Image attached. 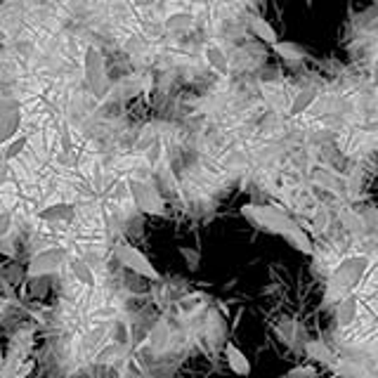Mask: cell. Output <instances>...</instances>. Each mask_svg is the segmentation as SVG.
Returning <instances> with one entry per match:
<instances>
[{
  "instance_id": "obj_1",
  "label": "cell",
  "mask_w": 378,
  "mask_h": 378,
  "mask_svg": "<svg viewBox=\"0 0 378 378\" xmlns=\"http://www.w3.org/2000/svg\"><path fill=\"white\" fill-rule=\"evenodd\" d=\"M241 215L251 222L258 230H265L270 234H279L286 237L294 227L298 225L296 220H291L289 213L281 211L279 206H265V204H244Z\"/></svg>"
},
{
  "instance_id": "obj_2",
  "label": "cell",
  "mask_w": 378,
  "mask_h": 378,
  "mask_svg": "<svg viewBox=\"0 0 378 378\" xmlns=\"http://www.w3.org/2000/svg\"><path fill=\"white\" fill-rule=\"evenodd\" d=\"M83 76L90 93L95 97H104L106 90H109V78H106V64L102 52L95 45H90L83 55Z\"/></svg>"
},
{
  "instance_id": "obj_3",
  "label": "cell",
  "mask_w": 378,
  "mask_h": 378,
  "mask_svg": "<svg viewBox=\"0 0 378 378\" xmlns=\"http://www.w3.org/2000/svg\"><path fill=\"white\" fill-rule=\"evenodd\" d=\"M116 258H119V263L123 265V268L132 270V272L145 276V279H152V281L161 279V274L154 268L152 260H149L140 248L130 246V244H119V246H116Z\"/></svg>"
},
{
  "instance_id": "obj_4",
  "label": "cell",
  "mask_w": 378,
  "mask_h": 378,
  "mask_svg": "<svg viewBox=\"0 0 378 378\" xmlns=\"http://www.w3.org/2000/svg\"><path fill=\"white\" fill-rule=\"evenodd\" d=\"M128 191H130L137 209L142 213H147V215H163V213H166V204H163L161 194H158L149 182L130 180V182H128Z\"/></svg>"
},
{
  "instance_id": "obj_5",
  "label": "cell",
  "mask_w": 378,
  "mask_h": 378,
  "mask_svg": "<svg viewBox=\"0 0 378 378\" xmlns=\"http://www.w3.org/2000/svg\"><path fill=\"white\" fill-rule=\"evenodd\" d=\"M67 248L62 246H52V248H45V251H38L31 258L29 268H26V274L29 279H36V276H47L52 272L62 268V263L67 260Z\"/></svg>"
},
{
  "instance_id": "obj_6",
  "label": "cell",
  "mask_w": 378,
  "mask_h": 378,
  "mask_svg": "<svg viewBox=\"0 0 378 378\" xmlns=\"http://www.w3.org/2000/svg\"><path fill=\"white\" fill-rule=\"evenodd\" d=\"M21 126V111L14 102H0V145L17 137Z\"/></svg>"
},
{
  "instance_id": "obj_7",
  "label": "cell",
  "mask_w": 378,
  "mask_h": 378,
  "mask_svg": "<svg viewBox=\"0 0 378 378\" xmlns=\"http://www.w3.org/2000/svg\"><path fill=\"white\" fill-rule=\"evenodd\" d=\"M225 359H227V366H230V371L234 376L239 378H248L251 376V359L246 357V353H244L239 345L234 343H227L225 345Z\"/></svg>"
},
{
  "instance_id": "obj_8",
  "label": "cell",
  "mask_w": 378,
  "mask_h": 378,
  "mask_svg": "<svg viewBox=\"0 0 378 378\" xmlns=\"http://www.w3.org/2000/svg\"><path fill=\"white\" fill-rule=\"evenodd\" d=\"M204 55H206V62H209V67L213 69V71L220 73V76H230V60H227V52L222 50L217 43H209Z\"/></svg>"
},
{
  "instance_id": "obj_9",
  "label": "cell",
  "mask_w": 378,
  "mask_h": 378,
  "mask_svg": "<svg viewBox=\"0 0 378 378\" xmlns=\"http://www.w3.org/2000/svg\"><path fill=\"white\" fill-rule=\"evenodd\" d=\"M317 97H319V93H317L315 88H303V90H298L294 97H291L289 116H300V114H305V111L317 102Z\"/></svg>"
},
{
  "instance_id": "obj_10",
  "label": "cell",
  "mask_w": 378,
  "mask_h": 378,
  "mask_svg": "<svg viewBox=\"0 0 378 378\" xmlns=\"http://www.w3.org/2000/svg\"><path fill=\"white\" fill-rule=\"evenodd\" d=\"M272 50L281 57V60L289 62V64H298V62L305 60V50H303V47L294 40H276L272 45Z\"/></svg>"
},
{
  "instance_id": "obj_11",
  "label": "cell",
  "mask_w": 378,
  "mask_h": 378,
  "mask_svg": "<svg viewBox=\"0 0 378 378\" xmlns=\"http://www.w3.org/2000/svg\"><path fill=\"white\" fill-rule=\"evenodd\" d=\"M248 26H251V31H253L255 38L263 40V43H268V45H274V43L279 40V36H276L274 26L270 24L268 19H263V17H251V19H248Z\"/></svg>"
},
{
  "instance_id": "obj_12",
  "label": "cell",
  "mask_w": 378,
  "mask_h": 378,
  "mask_svg": "<svg viewBox=\"0 0 378 378\" xmlns=\"http://www.w3.org/2000/svg\"><path fill=\"white\" fill-rule=\"evenodd\" d=\"M284 239L291 244V246L296 248V251H300V253H305V255H312V253H315V246H312L310 237H307V234L303 232V227H300V225H296L294 230H291L289 234H286Z\"/></svg>"
},
{
  "instance_id": "obj_13",
  "label": "cell",
  "mask_w": 378,
  "mask_h": 378,
  "mask_svg": "<svg viewBox=\"0 0 378 378\" xmlns=\"http://www.w3.org/2000/svg\"><path fill=\"white\" fill-rule=\"evenodd\" d=\"M333 374L338 378H369L371 376L362 364H357V362H348V359L333 364Z\"/></svg>"
},
{
  "instance_id": "obj_14",
  "label": "cell",
  "mask_w": 378,
  "mask_h": 378,
  "mask_svg": "<svg viewBox=\"0 0 378 378\" xmlns=\"http://www.w3.org/2000/svg\"><path fill=\"white\" fill-rule=\"evenodd\" d=\"M24 147H26V137H12L10 142H5V145H0V158L3 161H12V158H17L21 152H24Z\"/></svg>"
},
{
  "instance_id": "obj_15",
  "label": "cell",
  "mask_w": 378,
  "mask_h": 378,
  "mask_svg": "<svg viewBox=\"0 0 378 378\" xmlns=\"http://www.w3.org/2000/svg\"><path fill=\"white\" fill-rule=\"evenodd\" d=\"M194 24V17L189 12H175V14H168L166 17V31L175 34V31H185Z\"/></svg>"
},
{
  "instance_id": "obj_16",
  "label": "cell",
  "mask_w": 378,
  "mask_h": 378,
  "mask_svg": "<svg viewBox=\"0 0 378 378\" xmlns=\"http://www.w3.org/2000/svg\"><path fill=\"white\" fill-rule=\"evenodd\" d=\"M307 355H310L312 359L322 362V364H331L333 366V355L329 353V348L324 343H319V340H312V343H307Z\"/></svg>"
},
{
  "instance_id": "obj_17",
  "label": "cell",
  "mask_w": 378,
  "mask_h": 378,
  "mask_svg": "<svg viewBox=\"0 0 378 378\" xmlns=\"http://www.w3.org/2000/svg\"><path fill=\"white\" fill-rule=\"evenodd\" d=\"M279 378H319V369L315 364H296Z\"/></svg>"
},
{
  "instance_id": "obj_18",
  "label": "cell",
  "mask_w": 378,
  "mask_h": 378,
  "mask_svg": "<svg viewBox=\"0 0 378 378\" xmlns=\"http://www.w3.org/2000/svg\"><path fill=\"white\" fill-rule=\"evenodd\" d=\"M71 270H73V276H76L81 284H85V286L95 284V274H93V270L88 268V263H83V260H73Z\"/></svg>"
},
{
  "instance_id": "obj_19",
  "label": "cell",
  "mask_w": 378,
  "mask_h": 378,
  "mask_svg": "<svg viewBox=\"0 0 378 378\" xmlns=\"http://www.w3.org/2000/svg\"><path fill=\"white\" fill-rule=\"evenodd\" d=\"M180 258L185 260V265H187L189 272H196V270L201 268V253L196 251V248H189V246H180Z\"/></svg>"
},
{
  "instance_id": "obj_20",
  "label": "cell",
  "mask_w": 378,
  "mask_h": 378,
  "mask_svg": "<svg viewBox=\"0 0 378 378\" xmlns=\"http://www.w3.org/2000/svg\"><path fill=\"white\" fill-rule=\"evenodd\" d=\"M71 206H64V204H55L50 206V209H45L40 213V217H45V220H69L71 217Z\"/></svg>"
},
{
  "instance_id": "obj_21",
  "label": "cell",
  "mask_w": 378,
  "mask_h": 378,
  "mask_svg": "<svg viewBox=\"0 0 378 378\" xmlns=\"http://www.w3.org/2000/svg\"><path fill=\"white\" fill-rule=\"evenodd\" d=\"M29 371H34V362H31V359H24V362L19 364V369L14 371V378H26V376H29Z\"/></svg>"
},
{
  "instance_id": "obj_22",
  "label": "cell",
  "mask_w": 378,
  "mask_h": 378,
  "mask_svg": "<svg viewBox=\"0 0 378 378\" xmlns=\"http://www.w3.org/2000/svg\"><path fill=\"white\" fill-rule=\"evenodd\" d=\"M5 180H8V161L0 158V185H3Z\"/></svg>"
},
{
  "instance_id": "obj_23",
  "label": "cell",
  "mask_w": 378,
  "mask_h": 378,
  "mask_svg": "<svg viewBox=\"0 0 378 378\" xmlns=\"http://www.w3.org/2000/svg\"><path fill=\"white\" fill-rule=\"evenodd\" d=\"M371 81L378 85V55H376V60H374V67H371Z\"/></svg>"
},
{
  "instance_id": "obj_24",
  "label": "cell",
  "mask_w": 378,
  "mask_h": 378,
  "mask_svg": "<svg viewBox=\"0 0 378 378\" xmlns=\"http://www.w3.org/2000/svg\"><path fill=\"white\" fill-rule=\"evenodd\" d=\"M137 8H152V5H156V0H135Z\"/></svg>"
},
{
  "instance_id": "obj_25",
  "label": "cell",
  "mask_w": 378,
  "mask_h": 378,
  "mask_svg": "<svg viewBox=\"0 0 378 378\" xmlns=\"http://www.w3.org/2000/svg\"><path fill=\"white\" fill-rule=\"evenodd\" d=\"M0 378H14V374L10 369H5V366H0Z\"/></svg>"
},
{
  "instance_id": "obj_26",
  "label": "cell",
  "mask_w": 378,
  "mask_h": 378,
  "mask_svg": "<svg viewBox=\"0 0 378 378\" xmlns=\"http://www.w3.org/2000/svg\"><path fill=\"white\" fill-rule=\"evenodd\" d=\"M3 36H5V34H3V29H0V43H3Z\"/></svg>"
}]
</instances>
